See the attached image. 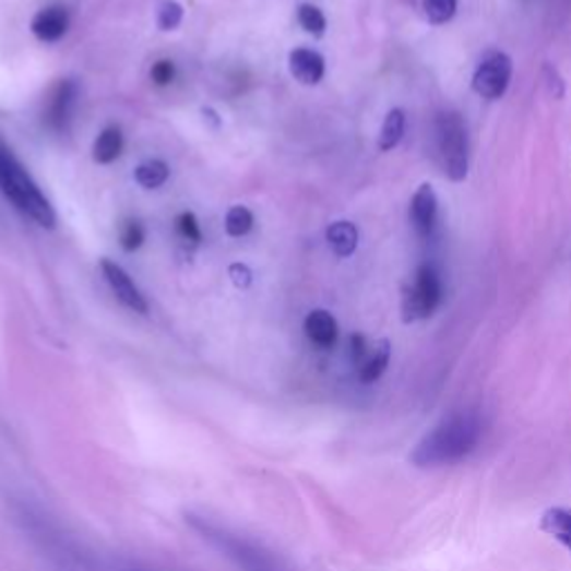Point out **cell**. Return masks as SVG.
Returning <instances> with one entry per match:
<instances>
[{
  "mask_svg": "<svg viewBox=\"0 0 571 571\" xmlns=\"http://www.w3.org/2000/svg\"><path fill=\"white\" fill-rule=\"evenodd\" d=\"M483 436V423L474 413H457L429 431L411 453L415 466H444L469 455Z\"/></svg>",
  "mask_w": 571,
  "mask_h": 571,
  "instance_id": "obj_1",
  "label": "cell"
},
{
  "mask_svg": "<svg viewBox=\"0 0 571 571\" xmlns=\"http://www.w3.org/2000/svg\"><path fill=\"white\" fill-rule=\"evenodd\" d=\"M0 190L14 203V207H19L23 215H27L40 228L51 230L57 226L55 207H51L47 197L40 192L32 175L16 159V154L3 139H0Z\"/></svg>",
  "mask_w": 571,
  "mask_h": 571,
  "instance_id": "obj_2",
  "label": "cell"
},
{
  "mask_svg": "<svg viewBox=\"0 0 571 571\" xmlns=\"http://www.w3.org/2000/svg\"><path fill=\"white\" fill-rule=\"evenodd\" d=\"M436 157L451 181H462L469 173V143L466 126L457 112H440L433 123Z\"/></svg>",
  "mask_w": 571,
  "mask_h": 571,
  "instance_id": "obj_3",
  "label": "cell"
},
{
  "mask_svg": "<svg viewBox=\"0 0 571 571\" xmlns=\"http://www.w3.org/2000/svg\"><path fill=\"white\" fill-rule=\"evenodd\" d=\"M190 525L207 543L215 545L219 551H224L243 571H282L277 567L275 558L269 551H264L262 547H257L254 543H250L237 534H230L228 530H222L213 523H207V521H203V518L190 515Z\"/></svg>",
  "mask_w": 571,
  "mask_h": 571,
  "instance_id": "obj_4",
  "label": "cell"
},
{
  "mask_svg": "<svg viewBox=\"0 0 571 571\" xmlns=\"http://www.w3.org/2000/svg\"><path fill=\"white\" fill-rule=\"evenodd\" d=\"M442 301V282L431 264H423L402 293V320L406 324L429 320Z\"/></svg>",
  "mask_w": 571,
  "mask_h": 571,
  "instance_id": "obj_5",
  "label": "cell"
},
{
  "mask_svg": "<svg viewBox=\"0 0 571 571\" xmlns=\"http://www.w3.org/2000/svg\"><path fill=\"white\" fill-rule=\"evenodd\" d=\"M511 74H513V63L509 55L493 49L480 61L474 74V83H472L474 92L487 100H496L507 92L511 83Z\"/></svg>",
  "mask_w": 571,
  "mask_h": 571,
  "instance_id": "obj_6",
  "label": "cell"
},
{
  "mask_svg": "<svg viewBox=\"0 0 571 571\" xmlns=\"http://www.w3.org/2000/svg\"><path fill=\"white\" fill-rule=\"evenodd\" d=\"M76 98H79V85L72 79L59 81L55 87L49 92L47 98V108H45V123L49 130H66L70 119H72V110L76 106Z\"/></svg>",
  "mask_w": 571,
  "mask_h": 571,
  "instance_id": "obj_7",
  "label": "cell"
},
{
  "mask_svg": "<svg viewBox=\"0 0 571 571\" xmlns=\"http://www.w3.org/2000/svg\"><path fill=\"white\" fill-rule=\"evenodd\" d=\"M100 271L103 275H106L112 293L117 295V299L128 306L130 310H134V313H141L145 316L147 313V301L145 297L141 295V290L136 288V284L132 282V277L123 271V266H119L117 262H112V259H103L100 262Z\"/></svg>",
  "mask_w": 571,
  "mask_h": 571,
  "instance_id": "obj_8",
  "label": "cell"
},
{
  "mask_svg": "<svg viewBox=\"0 0 571 571\" xmlns=\"http://www.w3.org/2000/svg\"><path fill=\"white\" fill-rule=\"evenodd\" d=\"M411 224L420 237H431L438 224V194L429 183H423L411 199Z\"/></svg>",
  "mask_w": 571,
  "mask_h": 571,
  "instance_id": "obj_9",
  "label": "cell"
},
{
  "mask_svg": "<svg viewBox=\"0 0 571 571\" xmlns=\"http://www.w3.org/2000/svg\"><path fill=\"white\" fill-rule=\"evenodd\" d=\"M70 29V14L63 5H49L36 12L32 19V34L40 43H57Z\"/></svg>",
  "mask_w": 571,
  "mask_h": 571,
  "instance_id": "obj_10",
  "label": "cell"
},
{
  "mask_svg": "<svg viewBox=\"0 0 571 571\" xmlns=\"http://www.w3.org/2000/svg\"><path fill=\"white\" fill-rule=\"evenodd\" d=\"M288 68H290V74L304 85H318L326 72L324 57L320 55V51L308 49V47H297L290 51Z\"/></svg>",
  "mask_w": 571,
  "mask_h": 571,
  "instance_id": "obj_11",
  "label": "cell"
},
{
  "mask_svg": "<svg viewBox=\"0 0 571 571\" xmlns=\"http://www.w3.org/2000/svg\"><path fill=\"white\" fill-rule=\"evenodd\" d=\"M304 333L313 346L333 348L340 337V326L329 310L316 308V310H310L304 320Z\"/></svg>",
  "mask_w": 571,
  "mask_h": 571,
  "instance_id": "obj_12",
  "label": "cell"
},
{
  "mask_svg": "<svg viewBox=\"0 0 571 571\" xmlns=\"http://www.w3.org/2000/svg\"><path fill=\"white\" fill-rule=\"evenodd\" d=\"M389 361H391V344H389V340H380L376 346L369 348L367 357L361 359V365L357 367L359 382H365V384L378 382L384 376Z\"/></svg>",
  "mask_w": 571,
  "mask_h": 571,
  "instance_id": "obj_13",
  "label": "cell"
},
{
  "mask_svg": "<svg viewBox=\"0 0 571 571\" xmlns=\"http://www.w3.org/2000/svg\"><path fill=\"white\" fill-rule=\"evenodd\" d=\"M540 530L571 551V509L569 507H551L540 518Z\"/></svg>",
  "mask_w": 571,
  "mask_h": 571,
  "instance_id": "obj_14",
  "label": "cell"
},
{
  "mask_svg": "<svg viewBox=\"0 0 571 571\" xmlns=\"http://www.w3.org/2000/svg\"><path fill=\"white\" fill-rule=\"evenodd\" d=\"M121 150H123V132H121V128L110 126L96 136L94 147H92V157L96 164L108 166L121 157Z\"/></svg>",
  "mask_w": 571,
  "mask_h": 571,
  "instance_id": "obj_15",
  "label": "cell"
},
{
  "mask_svg": "<svg viewBox=\"0 0 571 571\" xmlns=\"http://www.w3.org/2000/svg\"><path fill=\"white\" fill-rule=\"evenodd\" d=\"M326 241H329L331 250L344 259L357 250L359 233H357L355 224H350V222H335L326 230Z\"/></svg>",
  "mask_w": 571,
  "mask_h": 571,
  "instance_id": "obj_16",
  "label": "cell"
},
{
  "mask_svg": "<svg viewBox=\"0 0 571 571\" xmlns=\"http://www.w3.org/2000/svg\"><path fill=\"white\" fill-rule=\"evenodd\" d=\"M170 177V168L166 162L162 159H150L143 162L136 170H134V179L141 188L145 190H154V188H162Z\"/></svg>",
  "mask_w": 571,
  "mask_h": 571,
  "instance_id": "obj_17",
  "label": "cell"
},
{
  "mask_svg": "<svg viewBox=\"0 0 571 571\" xmlns=\"http://www.w3.org/2000/svg\"><path fill=\"white\" fill-rule=\"evenodd\" d=\"M404 130H406V115L400 108L391 110L380 130V150L389 152V150L397 147V143L404 136Z\"/></svg>",
  "mask_w": 571,
  "mask_h": 571,
  "instance_id": "obj_18",
  "label": "cell"
},
{
  "mask_svg": "<svg viewBox=\"0 0 571 571\" xmlns=\"http://www.w3.org/2000/svg\"><path fill=\"white\" fill-rule=\"evenodd\" d=\"M254 217L246 205H233L226 215V233L230 237H243L252 230Z\"/></svg>",
  "mask_w": 571,
  "mask_h": 571,
  "instance_id": "obj_19",
  "label": "cell"
},
{
  "mask_svg": "<svg viewBox=\"0 0 571 571\" xmlns=\"http://www.w3.org/2000/svg\"><path fill=\"white\" fill-rule=\"evenodd\" d=\"M423 10L431 25H444L455 16L457 0H423Z\"/></svg>",
  "mask_w": 571,
  "mask_h": 571,
  "instance_id": "obj_20",
  "label": "cell"
},
{
  "mask_svg": "<svg viewBox=\"0 0 571 571\" xmlns=\"http://www.w3.org/2000/svg\"><path fill=\"white\" fill-rule=\"evenodd\" d=\"M297 21L308 34H313V36H322L326 32V16L316 5H308V3L301 5L297 12Z\"/></svg>",
  "mask_w": 571,
  "mask_h": 571,
  "instance_id": "obj_21",
  "label": "cell"
},
{
  "mask_svg": "<svg viewBox=\"0 0 571 571\" xmlns=\"http://www.w3.org/2000/svg\"><path fill=\"white\" fill-rule=\"evenodd\" d=\"M183 21V8L177 3V0H162L159 10H157V23L164 32L177 29Z\"/></svg>",
  "mask_w": 571,
  "mask_h": 571,
  "instance_id": "obj_22",
  "label": "cell"
},
{
  "mask_svg": "<svg viewBox=\"0 0 571 571\" xmlns=\"http://www.w3.org/2000/svg\"><path fill=\"white\" fill-rule=\"evenodd\" d=\"M175 224H177V235H179L181 241H186L190 246H199L201 228H199V222L192 213H181Z\"/></svg>",
  "mask_w": 571,
  "mask_h": 571,
  "instance_id": "obj_23",
  "label": "cell"
},
{
  "mask_svg": "<svg viewBox=\"0 0 571 571\" xmlns=\"http://www.w3.org/2000/svg\"><path fill=\"white\" fill-rule=\"evenodd\" d=\"M119 239H121V248H123L126 252H134V250H139L141 243L145 241V230H143V226H141L139 222L130 219V222H126V224L121 226Z\"/></svg>",
  "mask_w": 571,
  "mask_h": 571,
  "instance_id": "obj_24",
  "label": "cell"
},
{
  "mask_svg": "<svg viewBox=\"0 0 571 571\" xmlns=\"http://www.w3.org/2000/svg\"><path fill=\"white\" fill-rule=\"evenodd\" d=\"M175 74H177V70H175L173 61H157L150 70V79L154 81V85H159V87L170 85L175 81Z\"/></svg>",
  "mask_w": 571,
  "mask_h": 571,
  "instance_id": "obj_25",
  "label": "cell"
},
{
  "mask_svg": "<svg viewBox=\"0 0 571 571\" xmlns=\"http://www.w3.org/2000/svg\"><path fill=\"white\" fill-rule=\"evenodd\" d=\"M348 348H350V357H353V361H355V367H359L361 365V359H365L367 357V353H369V344H367V337L365 335H350V344H348Z\"/></svg>",
  "mask_w": 571,
  "mask_h": 571,
  "instance_id": "obj_26",
  "label": "cell"
},
{
  "mask_svg": "<svg viewBox=\"0 0 571 571\" xmlns=\"http://www.w3.org/2000/svg\"><path fill=\"white\" fill-rule=\"evenodd\" d=\"M228 275L237 288H248L252 284V271L246 264H233L228 269Z\"/></svg>",
  "mask_w": 571,
  "mask_h": 571,
  "instance_id": "obj_27",
  "label": "cell"
}]
</instances>
